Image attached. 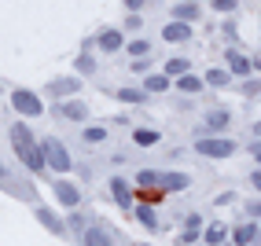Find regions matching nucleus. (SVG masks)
Here are the masks:
<instances>
[{"mask_svg": "<svg viewBox=\"0 0 261 246\" xmlns=\"http://www.w3.org/2000/svg\"><path fill=\"white\" fill-rule=\"evenodd\" d=\"M147 51H151V44H147V41H140V37L129 41V56H133V59H144Z\"/></svg>", "mask_w": 261, "mask_h": 246, "instance_id": "obj_29", "label": "nucleus"}, {"mask_svg": "<svg viewBox=\"0 0 261 246\" xmlns=\"http://www.w3.org/2000/svg\"><path fill=\"white\" fill-rule=\"evenodd\" d=\"M188 184H191L188 173H162V187L166 191H184Z\"/></svg>", "mask_w": 261, "mask_h": 246, "instance_id": "obj_21", "label": "nucleus"}, {"mask_svg": "<svg viewBox=\"0 0 261 246\" xmlns=\"http://www.w3.org/2000/svg\"><path fill=\"white\" fill-rule=\"evenodd\" d=\"M51 191H56V199L66 206V209H74L77 202H81V187L77 184H70L66 177H59V180H51Z\"/></svg>", "mask_w": 261, "mask_h": 246, "instance_id": "obj_8", "label": "nucleus"}, {"mask_svg": "<svg viewBox=\"0 0 261 246\" xmlns=\"http://www.w3.org/2000/svg\"><path fill=\"white\" fill-rule=\"evenodd\" d=\"M247 213H250V217H261V202H257V199L247 202Z\"/></svg>", "mask_w": 261, "mask_h": 246, "instance_id": "obj_36", "label": "nucleus"}, {"mask_svg": "<svg viewBox=\"0 0 261 246\" xmlns=\"http://www.w3.org/2000/svg\"><path fill=\"white\" fill-rule=\"evenodd\" d=\"M199 224H202V217H199V213H188V228H195V232H199Z\"/></svg>", "mask_w": 261, "mask_h": 246, "instance_id": "obj_39", "label": "nucleus"}, {"mask_svg": "<svg viewBox=\"0 0 261 246\" xmlns=\"http://www.w3.org/2000/svg\"><path fill=\"white\" fill-rule=\"evenodd\" d=\"M184 74H191V63L184 56H177V59L166 63V77H184Z\"/></svg>", "mask_w": 261, "mask_h": 246, "instance_id": "obj_23", "label": "nucleus"}, {"mask_svg": "<svg viewBox=\"0 0 261 246\" xmlns=\"http://www.w3.org/2000/svg\"><path fill=\"white\" fill-rule=\"evenodd\" d=\"M210 8H217V15H236L239 0H210Z\"/></svg>", "mask_w": 261, "mask_h": 246, "instance_id": "obj_28", "label": "nucleus"}, {"mask_svg": "<svg viewBox=\"0 0 261 246\" xmlns=\"http://www.w3.org/2000/svg\"><path fill=\"white\" fill-rule=\"evenodd\" d=\"M257 166H261V151H257Z\"/></svg>", "mask_w": 261, "mask_h": 246, "instance_id": "obj_44", "label": "nucleus"}, {"mask_svg": "<svg viewBox=\"0 0 261 246\" xmlns=\"http://www.w3.org/2000/svg\"><path fill=\"white\" fill-rule=\"evenodd\" d=\"M74 66H77V74H81V77L96 74V59H92V51H81V56L74 59Z\"/></svg>", "mask_w": 261, "mask_h": 246, "instance_id": "obj_25", "label": "nucleus"}, {"mask_svg": "<svg viewBox=\"0 0 261 246\" xmlns=\"http://www.w3.org/2000/svg\"><path fill=\"white\" fill-rule=\"evenodd\" d=\"M114 96H118L121 103H144V99H147V92H144V89H129V85H125V89H118Z\"/></svg>", "mask_w": 261, "mask_h": 246, "instance_id": "obj_26", "label": "nucleus"}, {"mask_svg": "<svg viewBox=\"0 0 261 246\" xmlns=\"http://www.w3.org/2000/svg\"><path fill=\"white\" fill-rule=\"evenodd\" d=\"M254 70H261V51H257V56H254Z\"/></svg>", "mask_w": 261, "mask_h": 246, "instance_id": "obj_42", "label": "nucleus"}, {"mask_svg": "<svg viewBox=\"0 0 261 246\" xmlns=\"http://www.w3.org/2000/svg\"><path fill=\"white\" fill-rule=\"evenodd\" d=\"M195 154H202V158H228V154H236V140H228V136H199L195 140Z\"/></svg>", "mask_w": 261, "mask_h": 246, "instance_id": "obj_2", "label": "nucleus"}, {"mask_svg": "<svg viewBox=\"0 0 261 246\" xmlns=\"http://www.w3.org/2000/svg\"><path fill=\"white\" fill-rule=\"evenodd\" d=\"M257 235H261L257 224H250V221H247V224H236V228H232V246H254Z\"/></svg>", "mask_w": 261, "mask_h": 246, "instance_id": "obj_12", "label": "nucleus"}, {"mask_svg": "<svg viewBox=\"0 0 261 246\" xmlns=\"http://www.w3.org/2000/svg\"><path fill=\"white\" fill-rule=\"evenodd\" d=\"M96 44H99V51H118L121 44H125V37H121V30H114V26H107V30H99L96 33Z\"/></svg>", "mask_w": 261, "mask_h": 246, "instance_id": "obj_11", "label": "nucleus"}, {"mask_svg": "<svg viewBox=\"0 0 261 246\" xmlns=\"http://www.w3.org/2000/svg\"><path fill=\"white\" fill-rule=\"evenodd\" d=\"M224 63H228V74H236V77H243V81H247L250 70H254V59L243 56L239 48H228V51H224Z\"/></svg>", "mask_w": 261, "mask_h": 246, "instance_id": "obj_7", "label": "nucleus"}, {"mask_svg": "<svg viewBox=\"0 0 261 246\" xmlns=\"http://www.w3.org/2000/svg\"><path fill=\"white\" fill-rule=\"evenodd\" d=\"M59 118H66V121H85V118H89V103H85V99H63L59 103Z\"/></svg>", "mask_w": 261, "mask_h": 246, "instance_id": "obj_10", "label": "nucleus"}, {"mask_svg": "<svg viewBox=\"0 0 261 246\" xmlns=\"http://www.w3.org/2000/svg\"><path fill=\"white\" fill-rule=\"evenodd\" d=\"M195 242H199V232H195V228H184L180 239H177V246H195Z\"/></svg>", "mask_w": 261, "mask_h": 246, "instance_id": "obj_30", "label": "nucleus"}, {"mask_svg": "<svg viewBox=\"0 0 261 246\" xmlns=\"http://www.w3.org/2000/svg\"><path fill=\"white\" fill-rule=\"evenodd\" d=\"M44 92H48V96H59V99L77 96V92H81V77H56V81H48Z\"/></svg>", "mask_w": 261, "mask_h": 246, "instance_id": "obj_9", "label": "nucleus"}, {"mask_svg": "<svg viewBox=\"0 0 261 246\" xmlns=\"http://www.w3.org/2000/svg\"><path fill=\"white\" fill-rule=\"evenodd\" d=\"M250 184H254V191H257V195H261V166L250 173Z\"/></svg>", "mask_w": 261, "mask_h": 246, "instance_id": "obj_37", "label": "nucleus"}, {"mask_svg": "<svg viewBox=\"0 0 261 246\" xmlns=\"http://www.w3.org/2000/svg\"><path fill=\"white\" fill-rule=\"evenodd\" d=\"M85 140H89V144H99V140H107V129H103V125H99V129H96V125L85 129Z\"/></svg>", "mask_w": 261, "mask_h": 246, "instance_id": "obj_31", "label": "nucleus"}, {"mask_svg": "<svg viewBox=\"0 0 261 246\" xmlns=\"http://www.w3.org/2000/svg\"><path fill=\"white\" fill-rule=\"evenodd\" d=\"M202 81H206V85H214V89H224V85L232 81V74H228V70H217V66H214V70H210V74H206Z\"/></svg>", "mask_w": 261, "mask_h": 246, "instance_id": "obj_27", "label": "nucleus"}, {"mask_svg": "<svg viewBox=\"0 0 261 246\" xmlns=\"http://www.w3.org/2000/svg\"><path fill=\"white\" fill-rule=\"evenodd\" d=\"M188 37H191V26L188 22H177V19L166 22V30H162V41H169V44H184Z\"/></svg>", "mask_w": 261, "mask_h": 246, "instance_id": "obj_13", "label": "nucleus"}, {"mask_svg": "<svg viewBox=\"0 0 261 246\" xmlns=\"http://www.w3.org/2000/svg\"><path fill=\"white\" fill-rule=\"evenodd\" d=\"M147 66H151V63H147V59H136V63H133V66H129V70H133V74H147Z\"/></svg>", "mask_w": 261, "mask_h": 246, "instance_id": "obj_34", "label": "nucleus"}, {"mask_svg": "<svg viewBox=\"0 0 261 246\" xmlns=\"http://www.w3.org/2000/svg\"><path fill=\"white\" fill-rule=\"evenodd\" d=\"M8 136H11V147H15V154H19V162H22L30 173H41V169H44V151H41V144H37V140H33L30 125L15 121Z\"/></svg>", "mask_w": 261, "mask_h": 246, "instance_id": "obj_1", "label": "nucleus"}, {"mask_svg": "<svg viewBox=\"0 0 261 246\" xmlns=\"http://www.w3.org/2000/svg\"><path fill=\"white\" fill-rule=\"evenodd\" d=\"M89 224H92V221H85L81 213H74V217H70V228H74V232H85Z\"/></svg>", "mask_w": 261, "mask_h": 246, "instance_id": "obj_33", "label": "nucleus"}, {"mask_svg": "<svg viewBox=\"0 0 261 246\" xmlns=\"http://www.w3.org/2000/svg\"><path fill=\"white\" fill-rule=\"evenodd\" d=\"M41 151H44V166H48V169H56V173H70V166H74V162H70V151H66L56 136H48L44 144H41Z\"/></svg>", "mask_w": 261, "mask_h": 246, "instance_id": "obj_3", "label": "nucleus"}, {"mask_svg": "<svg viewBox=\"0 0 261 246\" xmlns=\"http://www.w3.org/2000/svg\"><path fill=\"white\" fill-rule=\"evenodd\" d=\"M224 239H228V228H224L221 221H214V224L202 232V242H210V246H224Z\"/></svg>", "mask_w": 261, "mask_h": 246, "instance_id": "obj_17", "label": "nucleus"}, {"mask_svg": "<svg viewBox=\"0 0 261 246\" xmlns=\"http://www.w3.org/2000/svg\"><path fill=\"white\" fill-rule=\"evenodd\" d=\"M144 4H147V0H125V8H129V11H140Z\"/></svg>", "mask_w": 261, "mask_h": 246, "instance_id": "obj_40", "label": "nucleus"}, {"mask_svg": "<svg viewBox=\"0 0 261 246\" xmlns=\"http://www.w3.org/2000/svg\"><path fill=\"white\" fill-rule=\"evenodd\" d=\"M133 213H136V221H140L147 232H159V213H154V206H147V202H144V206H136Z\"/></svg>", "mask_w": 261, "mask_h": 246, "instance_id": "obj_16", "label": "nucleus"}, {"mask_svg": "<svg viewBox=\"0 0 261 246\" xmlns=\"http://www.w3.org/2000/svg\"><path fill=\"white\" fill-rule=\"evenodd\" d=\"M4 177H8V169H4V162H0V184H4Z\"/></svg>", "mask_w": 261, "mask_h": 246, "instance_id": "obj_41", "label": "nucleus"}, {"mask_svg": "<svg viewBox=\"0 0 261 246\" xmlns=\"http://www.w3.org/2000/svg\"><path fill=\"white\" fill-rule=\"evenodd\" d=\"M202 85H206V81H202V77H195V74L177 77V89H180L184 96H199V92H202Z\"/></svg>", "mask_w": 261, "mask_h": 246, "instance_id": "obj_20", "label": "nucleus"}, {"mask_svg": "<svg viewBox=\"0 0 261 246\" xmlns=\"http://www.w3.org/2000/svg\"><path fill=\"white\" fill-rule=\"evenodd\" d=\"M125 30H140V15L129 11V19H125Z\"/></svg>", "mask_w": 261, "mask_h": 246, "instance_id": "obj_35", "label": "nucleus"}, {"mask_svg": "<svg viewBox=\"0 0 261 246\" xmlns=\"http://www.w3.org/2000/svg\"><path fill=\"white\" fill-rule=\"evenodd\" d=\"M11 107L19 111L22 118H41V114H44V99L33 96L30 89H15V92H11Z\"/></svg>", "mask_w": 261, "mask_h": 246, "instance_id": "obj_4", "label": "nucleus"}, {"mask_svg": "<svg viewBox=\"0 0 261 246\" xmlns=\"http://www.w3.org/2000/svg\"><path fill=\"white\" fill-rule=\"evenodd\" d=\"M224 37H228V41H236V19H228V22H224Z\"/></svg>", "mask_w": 261, "mask_h": 246, "instance_id": "obj_38", "label": "nucleus"}, {"mask_svg": "<svg viewBox=\"0 0 261 246\" xmlns=\"http://www.w3.org/2000/svg\"><path fill=\"white\" fill-rule=\"evenodd\" d=\"M81 246H114V232H111L107 224L92 221V224L81 232Z\"/></svg>", "mask_w": 261, "mask_h": 246, "instance_id": "obj_5", "label": "nucleus"}, {"mask_svg": "<svg viewBox=\"0 0 261 246\" xmlns=\"http://www.w3.org/2000/svg\"><path fill=\"white\" fill-rule=\"evenodd\" d=\"M159 140H162L159 129H136V132H133V144H136V147H154Z\"/></svg>", "mask_w": 261, "mask_h": 246, "instance_id": "obj_22", "label": "nucleus"}, {"mask_svg": "<svg viewBox=\"0 0 261 246\" xmlns=\"http://www.w3.org/2000/svg\"><path fill=\"white\" fill-rule=\"evenodd\" d=\"M144 92H147V96L169 92V77H166V74H147V77H144Z\"/></svg>", "mask_w": 261, "mask_h": 246, "instance_id": "obj_18", "label": "nucleus"}, {"mask_svg": "<svg viewBox=\"0 0 261 246\" xmlns=\"http://www.w3.org/2000/svg\"><path fill=\"white\" fill-rule=\"evenodd\" d=\"M199 15H202V8L195 4V0H184V4H173V19L177 22H199Z\"/></svg>", "mask_w": 261, "mask_h": 246, "instance_id": "obj_14", "label": "nucleus"}, {"mask_svg": "<svg viewBox=\"0 0 261 246\" xmlns=\"http://www.w3.org/2000/svg\"><path fill=\"white\" fill-rule=\"evenodd\" d=\"M136 184H140L144 191H159V187H162V173H154V169H140V173H136Z\"/></svg>", "mask_w": 261, "mask_h": 246, "instance_id": "obj_19", "label": "nucleus"}, {"mask_svg": "<svg viewBox=\"0 0 261 246\" xmlns=\"http://www.w3.org/2000/svg\"><path fill=\"white\" fill-rule=\"evenodd\" d=\"M111 199L118 202V209H125V213H133V209H136L133 187H129V180H121V177H111Z\"/></svg>", "mask_w": 261, "mask_h": 246, "instance_id": "obj_6", "label": "nucleus"}, {"mask_svg": "<svg viewBox=\"0 0 261 246\" xmlns=\"http://www.w3.org/2000/svg\"><path fill=\"white\" fill-rule=\"evenodd\" d=\"M254 132H257V136H261V121H257V125H254Z\"/></svg>", "mask_w": 261, "mask_h": 246, "instance_id": "obj_43", "label": "nucleus"}, {"mask_svg": "<svg viewBox=\"0 0 261 246\" xmlns=\"http://www.w3.org/2000/svg\"><path fill=\"white\" fill-rule=\"evenodd\" d=\"M206 129H210V132H224V129H228V111H210Z\"/></svg>", "mask_w": 261, "mask_h": 246, "instance_id": "obj_24", "label": "nucleus"}, {"mask_svg": "<svg viewBox=\"0 0 261 246\" xmlns=\"http://www.w3.org/2000/svg\"><path fill=\"white\" fill-rule=\"evenodd\" d=\"M243 96H261V81H243Z\"/></svg>", "mask_w": 261, "mask_h": 246, "instance_id": "obj_32", "label": "nucleus"}, {"mask_svg": "<svg viewBox=\"0 0 261 246\" xmlns=\"http://www.w3.org/2000/svg\"><path fill=\"white\" fill-rule=\"evenodd\" d=\"M33 213H37V221H41V224L48 228L51 235H63V232H66V224H63V221H59L56 213H51L48 206H37V209H33Z\"/></svg>", "mask_w": 261, "mask_h": 246, "instance_id": "obj_15", "label": "nucleus"}]
</instances>
